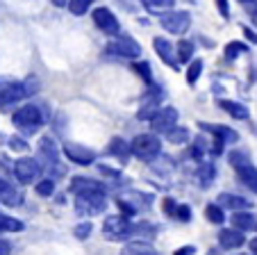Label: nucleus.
Wrapping results in <instances>:
<instances>
[{
	"mask_svg": "<svg viewBox=\"0 0 257 255\" xmlns=\"http://www.w3.org/2000/svg\"><path fill=\"white\" fill-rule=\"evenodd\" d=\"M48 119H50V112L44 103H25V105L16 107L12 112V123L25 137L37 135L48 123Z\"/></svg>",
	"mask_w": 257,
	"mask_h": 255,
	"instance_id": "nucleus-1",
	"label": "nucleus"
},
{
	"mask_svg": "<svg viewBox=\"0 0 257 255\" xmlns=\"http://www.w3.org/2000/svg\"><path fill=\"white\" fill-rule=\"evenodd\" d=\"M132 157L141 159V162H155L162 155V139L157 137V132H141V135L132 137L130 141Z\"/></svg>",
	"mask_w": 257,
	"mask_h": 255,
	"instance_id": "nucleus-2",
	"label": "nucleus"
},
{
	"mask_svg": "<svg viewBox=\"0 0 257 255\" xmlns=\"http://www.w3.org/2000/svg\"><path fill=\"white\" fill-rule=\"evenodd\" d=\"M39 92V82L30 77L25 82H7L0 84V107H10V105H19L21 101L34 96Z\"/></svg>",
	"mask_w": 257,
	"mask_h": 255,
	"instance_id": "nucleus-3",
	"label": "nucleus"
},
{
	"mask_svg": "<svg viewBox=\"0 0 257 255\" xmlns=\"http://www.w3.org/2000/svg\"><path fill=\"white\" fill-rule=\"evenodd\" d=\"M160 19V25L166 34H175V37H185L191 30V23H194V16H191L189 10H166L162 14H157Z\"/></svg>",
	"mask_w": 257,
	"mask_h": 255,
	"instance_id": "nucleus-4",
	"label": "nucleus"
},
{
	"mask_svg": "<svg viewBox=\"0 0 257 255\" xmlns=\"http://www.w3.org/2000/svg\"><path fill=\"white\" fill-rule=\"evenodd\" d=\"M107 55H112V57H118V59H130V62H135V59L141 57V46L139 41H137L135 37H130V34H116V37H112V41L107 44Z\"/></svg>",
	"mask_w": 257,
	"mask_h": 255,
	"instance_id": "nucleus-5",
	"label": "nucleus"
},
{
	"mask_svg": "<svg viewBox=\"0 0 257 255\" xmlns=\"http://www.w3.org/2000/svg\"><path fill=\"white\" fill-rule=\"evenodd\" d=\"M102 232H105V239L121 241V239H130V237L135 235V226L130 223V219H127L125 214H114V217L105 219Z\"/></svg>",
	"mask_w": 257,
	"mask_h": 255,
	"instance_id": "nucleus-6",
	"label": "nucleus"
},
{
	"mask_svg": "<svg viewBox=\"0 0 257 255\" xmlns=\"http://www.w3.org/2000/svg\"><path fill=\"white\" fill-rule=\"evenodd\" d=\"M91 21L102 34H107V37H116V34H121V21H118V16L114 14L109 7H105V5L93 7Z\"/></svg>",
	"mask_w": 257,
	"mask_h": 255,
	"instance_id": "nucleus-7",
	"label": "nucleus"
},
{
	"mask_svg": "<svg viewBox=\"0 0 257 255\" xmlns=\"http://www.w3.org/2000/svg\"><path fill=\"white\" fill-rule=\"evenodd\" d=\"M41 171H44V164H41L37 157H19L14 162V168H12L14 178L19 180L21 185L34 183V180L41 176Z\"/></svg>",
	"mask_w": 257,
	"mask_h": 255,
	"instance_id": "nucleus-8",
	"label": "nucleus"
},
{
	"mask_svg": "<svg viewBox=\"0 0 257 255\" xmlns=\"http://www.w3.org/2000/svg\"><path fill=\"white\" fill-rule=\"evenodd\" d=\"M178 119H180V112L175 110V107L162 105L160 110L155 112V116L148 121V125H151L153 132H157V135H164V132L171 130L173 125H178Z\"/></svg>",
	"mask_w": 257,
	"mask_h": 255,
	"instance_id": "nucleus-9",
	"label": "nucleus"
},
{
	"mask_svg": "<svg viewBox=\"0 0 257 255\" xmlns=\"http://www.w3.org/2000/svg\"><path fill=\"white\" fill-rule=\"evenodd\" d=\"M75 207L80 214H100L107 207V194L105 192H89V194H80L75 196Z\"/></svg>",
	"mask_w": 257,
	"mask_h": 255,
	"instance_id": "nucleus-10",
	"label": "nucleus"
},
{
	"mask_svg": "<svg viewBox=\"0 0 257 255\" xmlns=\"http://www.w3.org/2000/svg\"><path fill=\"white\" fill-rule=\"evenodd\" d=\"M39 157L48 164L53 174L64 176V166H62V162H59L57 141H55L53 137H41V139H39Z\"/></svg>",
	"mask_w": 257,
	"mask_h": 255,
	"instance_id": "nucleus-11",
	"label": "nucleus"
},
{
	"mask_svg": "<svg viewBox=\"0 0 257 255\" xmlns=\"http://www.w3.org/2000/svg\"><path fill=\"white\" fill-rule=\"evenodd\" d=\"M64 155L71 159L73 164H78V166H91L96 162V150H91L89 146H82V144H75V141H66L62 146Z\"/></svg>",
	"mask_w": 257,
	"mask_h": 255,
	"instance_id": "nucleus-12",
	"label": "nucleus"
},
{
	"mask_svg": "<svg viewBox=\"0 0 257 255\" xmlns=\"http://www.w3.org/2000/svg\"><path fill=\"white\" fill-rule=\"evenodd\" d=\"M153 50H155L157 57H160L169 68L180 71V62H178V55H175V44L169 37H155L153 39Z\"/></svg>",
	"mask_w": 257,
	"mask_h": 255,
	"instance_id": "nucleus-13",
	"label": "nucleus"
},
{
	"mask_svg": "<svg viewBox=\"0 0 257 255\" xmlns=\"http://www.w3.org/2000/svg\"><path fill=\"white\" fill-rule=\"evenodd\" d=\"M198 128L203 132H207V135H212L214 139H221L225 141V144H239V132L234 130V128H230V125H223V123H203L200 121Z\"/></svg>",
	"mask_w": 257,
	"mask_h": 255,
	"instance_id": "nucleus-14",
	"label": "nucleus"
},
{
	"mask_svg": "<svg viewBox=\"0 0 257 255\" xmlns=\"http://www.w3.org/2000/svg\"><path fill=\"white\" fill-rule=\"evenodd\" d=\"M218 244L225 250H239L241 246L248 244L243 230H237V228H225V230L218 232Z\"/></svg>",
	"mask_w": 257,
	"mask_h": 255,
	"instance_id": "nucleus-15",
	"label": "nucleus"
},
{
	"mask_svg": "<svg viewBox=\"0 0 257 255\" xmlns=\"http://www.w3.org/2000/svg\"><path fill=\"white\" fill-rule=\"evenodd\" d=\"M216 105L225 112L228 116H232L234 121H248L250 119V107L246 103H239V101H230V98H218Z\"/></svg>",
	"mask_w": 257,
	"mask_h": 255,
	"instance_id": "nucleus-16",
	"label": "nucleus"
},
{
	"mask_svg": "<svg viewBox=\"0 0 257 255\" xmlns=\"http://www.w3.org/2000/svg\"><path fill=\"white\" fill-rule=\"evenodd\" d=\"M23 203V196L19 194V189L10 183L7 178L0 176V205H7V207H16Z\"/></svg>",
	"mask_w": 257,
	"mask_h": 255,
	"instance_id": "nucleus-17",
	"label": "nucleus"
},
{
	"mask_svg": "<svg viewBox=\"0 0 257 255\" xmlns=\"http://www.w3.org/2000/svg\"><path fill=\"white\" fill-rule=\"evenodd\" d=\"M68 189H71L75 196H80V194H89V192H105V185L93 178H87V176H75V178L71 180V187Z\"/></svg>",
	"mask_w": 257,
	"mask_h": 255,
	"instance_id": "nucleus-18",
	"label": "nucleus"
},
{
	"mask_svg": "<svg viewBox=\"0 0 257 255\" xmlns=\"http://www.w3.org/2000/svg\"><path fill=\"white\" fill-rule=\"evenodd\" d=\"M216 201H218V205L223 207V210L228 207V210H232V212L250 210V207H252V201H248L246 196H239V194H230V192L221 194V196H218Z\"/></svg>",
	"mask_w": 257,
	"mask_h": 255,
	"instance_id": "nucleus-19",
	"label": "nucleus"
},
{
	"mask_svg": "<svg viewBox=\"0 0 257 255\" xmlns=\"http://www.w3.org/2000/svg\"><path fill=\"white\" fill-rule=\"evenodd\" d=\"M250 53V46H248V41L246 39H232V41H228L225 44V48H223V59L228 64H232V62H237L239 57H243V55H248Z\"/></svg>",
	"mask_w": 257,
	"mask_h": 255,
	"instance_id": "nucleus-20",
	"label": "nucleus"
},
{
	"mask_svg": "<svg viewBox=\"0 0 257 255\" xmlns=\"http://www.w3.org/2000/svg\"><path fill=\"white\" fill-rule=\"evenodd\" d=\"M230 223H232V228H237V230H243V232H250L257 228V217L252 214L250 210H239L234 212L232 217H230Z\"/></svg>",
	"mask_w": 257,
	"mask_h": 255,
	"instance_id": "nucleus-21",
	"label": "nucleus"
},
{
	"mask_svg": "<svg viewBox=\"0 0 257 255\" xmlns=\"http://www.w3.org/2000/svg\"><path fill=\"white\" fill-rule=\"evenodd\" d=\"M237 180L246 189H250L252 194H257V166L252 162L246 164V166H241V168H237Z\"/></svg>",
	"mask_w": 257,
	"mask_h": 255,
	"instance_id": "nucleus-22",
	"label": "nucleus"
},
{
	"mask_svg": "<svg viewBox=\"0 0 257 255\" xmlns=\"http://www.w3.org/2000/svg\"><path fill=\"white\" fill-rule=\"evenodd\" d=\"M175 55H178L180 66H182V64H189L191 59H194V55H196V44L191 41V39L182 37L178 44H175Z\"/></svg>",
	"mask_w": 257,
	"mask_h": 255,
	"instance_id": "nucleus-23",
	"label": "nucleus"
},
{
	"mask_svg": "<svg viewBox=\"0 0 257 255\" xmlns=\"http://www.w3.org/2000/svg\"><path fill=\"white\" fill-rule=\"evenodd\" d=\"M164 139L173 146H185L187 141L191 139V132H189V128H185V125H173L171 130L164 132Z\"/></svg>",
	"mask_w": 257,
	"mask_h": 255,
	"instance_id": "nucleus-24",
	"label": "nucleus"
},
{
	"mask_svg": "<svg viewBox=\"0 0 257 255\" xmlns=\"http://www.w3.org/2000/svg\"><path fill=\"white\" fill-rule=\"evenodd\" d=\"M107 153L114 155V157H118L121 162H125V159L132 155V150H130V141L121 139V137H114V139L109 141V146H107Z\"/></svg>",
	"mask_w": 257,
	"mask_h": 255,
	"instance_id": "nucleus-25",
	"label": "nucleus"
},
{
	"mask_svg": "<svg viewBox=\"0 0 257 255\" xmlns=\"http://www.w3.org/2000/svg\"><path fill=\"white\" fill-rule=\"evenodd\" d=\"M203 71H205V62H203V59H198V57H194L189 64H187V71H185L187 84H189V87H196V82L200 80Z\"/></svg>",
	"mask_w": 257,
	"mask_h": 255,
	"instance_id": "nucleus-26",
	"label": "nucleus"
},
{
	"mask_svg": "<svg viewBox=\"0 0 257 255\" xmlns=\"http://www.w3.org/2000/svg\"><path fill=\"white\" fill-rule=\"evenodd\" d=\"M228 162H230V166L237 171V168H241V166H246V164H250L252 162V157H250V153H248L246 148H234V150H230L228 153Z\"/></svg>",
	"mask_w": 257,
	"mask_h": 255,
	"instance_id": "nucleus-27",
	"label": "nucleus"
},
{
	"mask_svg": "<svg viewBox=\"0 0 257 255\" xmlns=\"http://www.w3.org/2000/svg\"><path fill=\"white\" fill-rule=\"evenodd\" d=\"M214 178H216V166H214L212 162H200V166H198V180H200V187L207 189L209 185L214 183Z\"/></svg>",
	"mask_w": 257,
	"mask_h": 255,
	"instance_id": "nucleus-28",
	"label": "nucleus"
},
{
	"mask_svg": "<svg viewBox=\"0 0 257 255\" xmlns=\"http://www.w3.org/2000/svg\"><path fill=\"white\" fill-rule=\"evenodd\" d=\"M144 10H148L151 14H162L166 10H173L175 7V0H139Z\"/></svg>",
	"mask_w": 257,
	"mask_h": 255,
	"instance_id": "nucleus-29",
	"label": "nucleus"
},
{
	"mask_svg": "<svg viewBox=\"0 0 257 255\" xmlns=\"http://www.w3.org/2000/svg\"><path fill=\"white\" fill-rule=\"evenodd\" d=\"M93 5H96V0H68L66 10L71 12L73 16H84L93 10Z\"/></svg>",
	"mask_w": 257,
	"mask_h": 255,
	"instance_id": "nucleus-30",
	"label": "nucleus"
},
{
	"mask_svg": "<svg viewBox=\"0 0 257 255\" xmlns=\"http://www.w3.org/2000/svg\"><path fill=\"white\" fill-rule=\"evenodd\" d=\"M205 217H207V221L214 223V226H221V223L228 221V219H225L223 207L218 205V203H209V205L205 207Z\"/></svg>",
	"mask_w": 257,
	"mask_h": 255,
	"instance_id": "nucleus-31",
	"label": "nucleus"
},
{
	"mask_svg": "<svg viewBox=\"0 0 257 255\" xmlns=\"http://www.w3.org/2000/svg\"><path fill=\"white\" fill-rule=\"evenodd\" d=\"M132 71L137 73V75L141 77V80L146 82V84H153L155 82V77H153V68L148 62H144V59H135L132 62Z\"/></svg>",
	"mask_w": 257,
	"mask_h": 255,
	"instance_id": "nucleus-32",
	"label": "nucleus"
},
{
	"mask_svg": "<svg viewBox=\"0 0 257 255\" xmlns=\"http://www.w3.org/2000/svg\"><path fill=\"white\" fill-rule=\"evenodd\" d=\"M207 153H209L207 139H205V137H196L194 144H191V148H189V157H194V159H198V162H203V157H205Z\"/></svg>",
	"mask_w": 257,
	"mask_h": 255,
	"instance_id": "nucleus-33",
	"label": "nucleus"
},
{
	"mask_svg": "<svg viewBox=\"0 0 257 255\" xmlns=\"http://www.w3.org/2000/svg\"><path fill=\"white\" fill-rule=\"evenodd\" d=\"M23 221L14 217H7V214H0V232H21L23 230Z\"/></svg>",
	"mask_w": 257,
	"mask_h": 255,
	"instance_id": "nucleus-34",
	"label": "nucleus"
},
{
	"mask_svg": "<svg viewBox=\"0 0 257 255\" xmlns=\"http://www.w3.org/2000/svg\"><path fill=\"white\" fill-rule=\"evenodd\" d=\"M123 255H160L155 253V250H151L146 244H141V241H135V244L125 246V250H123Z\"/></svg>",
	"mask_w": 257,
	"mask_h": 255,
	"instance_id": "nucleus-35",
	"label": "nucleus"
},
{
	"mask_svg": "<svg viewBox=\"0 0 257 255\" xmlns=\"http://www.w3.org/2000/svg\"><path fill=\"white\" fill-rule=\"evenodd\" d=\"M34 192H37V196H53L55 192V180L53 178H44L37 183V187H34Z\"/></svg>",
	"mask_w": 257,
	"mask_h": 255,
	"instance_id": "nucleus-36",
	"label": "nucleus"
},
{
	"mask_svg": "<svg viewBox=\"0 0 257 255\" xmlns=\"http://www.w3.org/2000/svg\"><path fill=\"white\" fill-rule=\"evenodd\" d=\"M7 146H10L12 150H16V153H25V150H30V144L21 135H12L10 139H7Z\"/></svg>",
	"mask_w": 257,
	"mask_h": 255,
	"instance_id": "nucleus-37",
	"label": "nucleus"
},
{
	"mask_svg": "<svg viewBox=\"0 0 257 255\" xmlns=\"http://www.w3.org/2000/svg\"><path fill=\"white\" fill-rule=\"evenodd\" d=\"M91 232H93V223L84 221V223H80V226H75V230H73V235L78 237L80 241H84V239H89V237H91Z\"/></svg>",
	"mask_w": 257,
	"mask_h": 255,
	"instance_id": "nucleus-38",
	"label": "nucleus"
},
{
	"mask_svg": "<svg viewBox=\"0 0 257 255\" xmlns=\"http://www.w3.org/2000/svg\"><path fill=\"white\" fill-rule=\"evenodd\" d=\"M116 205H118V210H121V214H125L127 219L135 217V214H137V205H135V203H127L125 198H118Z\"/></svg>",
	"mask_w": 257,
	"mask_h": 255,
	"instance_id": "nucleus-39",
	"label": "nucleus"
},
{
	"mask_svg": "<svg viewBox=\"0 0 257 255\" xmlns=\"http://www.w3.org/2000/svg\"><path fill=\"white\" fill-rule=\"evenodd\" d=\"M216 3V10L218 14H221V19L228 21L230 16H232V7H230V0H214Z\"/></svg>",
	"mask_w": 257,
	"mask_h": 255,
	"instance_id": "nucleus-40",
	"label": "nucleus"
},
{
	"mask_svg": "<svg viewBox=\"0 0 257 255\" xmlns=\"http://www.w3.org/2000/svg\"><path fill=\"white\" fill-rule=\"evenodd\" d=\"M175 219H178L180 223H189L191 221V207L189 205H178V210H175Z\"/></svg>",
	"mask_w": 257,
	"mask_h": 255,
	"instance_id": "nucleus-41",
	"label": "nucleus"
},
{
	"mask_svg": "<svg viewBox=\"0 0 257 255\" xmlns=\"http://www.w3.org/2000/svg\"><path fill=\"white\" fill-rule=\"evenodd\" d=\"M241 32H243V39H246L250 46H257V30L252 25H246L241 23Z\"/></svg>",
	"mask_w": 257,
	"mask_h": 255,
	"instance_id": "nucleus-42",
	"label": "nucleus"
},
{
	"mask_svg": "<svg viewBox=\"0 0 257 255\" xmlns=\"http://www.w3.org/2000/svg\"><path fill=\"white\" fill-rule=\"evenodd\" d=\"M225 141H221V139H212V144H209V155L212 157H218V155H223L225 153Z\"/></svg>",
	"mask_w": 257,
	"mask_h": 255,
	"instance_id": "nucleus-43",
	"label": "nucleus"
},
{
	"mask_svg": "<svg viewBox=\"0 0 257 255\" xmlns=\"http://www.w3.org/2000/svg\"><path fill=\"white\" fill-rule=\"evenodd\" d=\"M162 210H164L166 217H175V210H178V203H175V198H164V203H162Z\"/></svg>",
	"mask_w": 257,
	"mask_h": 255,
	"instance_id": "nucleus-44",
	"label": "nucleus"
},
{
	"mask_svg": "<svg viewBox=\"0 0 257 255\" xmlns=\"http://www.w3.org/2000/svg\"><path fill=\"white\" fill-rule=\"evenodd\" d=\"M246 10V14H248V19H250V25L257 30V0L252 3V5H248V7H243Z\"/></svg>",
	"mask_w": 257,
	"mask_h": 255,
	"instance_id": "nucleus-45",
	"label": "nucleus"
},
{
	"mask_svg": "<svg viewBox=\"0 0 257 255\" xmlns=\"http://www.w3.org/2000/svg\"><path fill=\"white\" fill-rule=\"evenodd\" d=\"M173 255H196V248L194 246H182V248H178Z\"/></svg>",
	"mask_w": 257,
	"mask_h": 255,
	"instance_id": "nucleus-46",
	"label": "nucleus"
},
{
	"mask_svg": "<svg viewBox=\"0 0 257 255\" xmlns=\"http://www.w3.org/2000/svg\"><path fill=\"white\" fill-rule=\"evenodd\" d=\"M10 250H12L10 241H7V239H3V237H0V255H10Z\"/></svg>",
	"mask_w": 257,
	"mask_h": 255,
	"instance_id": "nucleus-47",
	"label": "nucleus"
},
{
	"mask_svg": "<svg viewBox=\"0 0 257 255\" xmlns=\"http://www.w3.org/2000/svg\"><path fill=\"white\" fill-rule=\"evenodd\" d=\"M198 44H200V46H205V48H214V46H216V44H214V41H212V39L203 37V34H200V37H198Z\"/></svg>",
	"mask_w": 257,
	"mask_h": 255,
	"instance_id": "nucleus-48",
	"label": "nucleus"
},
{
	"mask_svg": "<svg viewBox=\"0 0 257 255\" xmlns=\"http://www.w3.org/2000/svg\"><path fill=\"white\" fill-rule=\"evenodd\" d=\"M0 166L14 168V162H10V157H7V155H3V153H0Z\"/></svg>",
	"mask_w": 257,
	"mask_h": 255,
	"instance_id": "nucleus-49",
	"label": "nucleus"
},
{
	"mask_svg": "<svg viewBox=\"0 0 257 255\" xmlns=\"http://www.w3.org/2000/svg\"><path fill=\"white\" fill-rule=\"evenodd\" d=\"M50 5L57 7V10H62V7H66V5H68V0H50Z\"/></svg>",
	"mask_w": 257,
	"mask_h": 255,
	"instance_id": "nucleus-50",
	"label": "nucleus"
},
{
	"mask_svg": "<svg viewBox=\"0 0 257 255\" xmlns=\"http://www.w3.org/2000/svg\"><path fill=\"white\" fill-rule=\"evenodd\" d=\"M248 246H250V253L257 255V237H252V239L248 241Z\"/></svg>",
	"mask_w": 257,
	"mask_h": 255,
	"instance_id": "nucleus-51",
	"label": "nucleus"
},
{
	"mask_svg": "<svg viewBox=\"0 0 257 255\" xmlns=\"http://www.w3.org/2000/svg\"><path fill=\"white\" fill-rule=\"evenodd\" d=\"M237 3H239V5H241V7H248V5H252L255 0H237Z\"/></svg>",
	"mask_w": 257,
	"mask_h": 255,
	"instance_id": "nucleus-52",
	"label": "nucleus"
},
{
	"mask_svg": "<svg viewBox=\"0 0 257 255\" xmlns=\"http://www.w3.org/2000/svg\"><path fill=\"white\" fill-rule=\"evenodd\" d=\"M239 255H252V253H239Z\"/></svg>",
	"mask_w": 257,
	"mask_h": 255,
	"instance_id": "nucleus-53",
	"label": "nucleus"
},
{
	"mask_svg": "<svg viewBox=\"0 0 257 255\" xmlns=\"http://www.w3.org/2000/svg\"><path fill=\"white\" fill-rule=\"evenodd\" d=\"M255 135H257V128H255Z\"/></svg>",
	"mask_w": 257,
	"mask_h": 255,
	"instance_id": "nucleus-54",
	"label": "nucleus"
},
{
	"mask_svg": "<svg viewBox=\"0 0 257 255\" xmlns=\"http://www.w3.org/2000/svg\"><path fill=\"white\" fill-rule=\"evenodd\" d=\"M255 230H257V228H255Z\"/></svg>",
	"mask_w": 257,
	"mask_h": 255,
	"instance_id": "nucleus-55",
	"label": "nucleus"
},
{
	"mask_svg": "<svg viewBox=\"0 0 257 255\" xmlns=\"http://www.w3.org/2000/svg\"><path fill=\"white\" fill-rule=\"evenodd\" d=\"M255 68H257V66H255Z\"/></svg>",
	"mask_w": 257,
	"mask_h": 255,
	"instance_id": "nucleus-56",
	"label": "nucleus"
}]
</instances>
